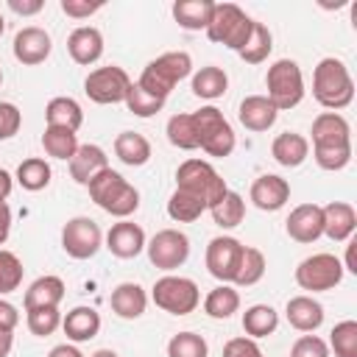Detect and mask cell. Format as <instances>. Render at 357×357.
Listing matches in <instances>:
<instances>
[{
  "mask_svg": "<svg viewBox=\"0 0 357 357\" xmlns=\"http://www.w3.org/2000/svg\"><path fill=\"white\" fill-rule=\"evenodd\" d=\"M312 95L329 112L346 109L354 100V81H351L349 67L335 56L321 59L312 73Z\"/></svg>",
  "mask_w": 357,
  "mask_h": 357,
  "instance_id": "obj_1",
  "label": "cell"
},
{
  "mask_svg": "<svg viewBox=\"0 0 357 357\" xmlns=\"http://www.w3.org/2000/svg\"><path fill=\"white\" fill-rule=\"evenodd\" d=\"M86 190H89V198L103 209V212H109V215H114V218H128V215H134L137 212V206H139V192H137V187L134 184H128L117 170H112V167H106V170H100L89 184H86Z\"/></svg>",
  "mask_w": 357,
  "mask_h": 357,
  "instance_id": "obj_2",
  "label": "cell"
},
{
  "mask_svg": "<svg viewBox=\"0 0 357 357\" xmlns=\"http://www.w3.org/2000/svg\"><path fill=\"white\" fill-rule=\"evenodd\" d=\"M192 73V59H190V53H184V50H170V53H162L159 59H153V61H148V67L142 70V75H139V86L148 92V95H153V98H159V100H167V95L173 92V86L181 81V78H187Z\"/></svg>",
  "mask_w": 357,
  "mask_h": 357,
  "instance_id": "obj_3",
  "label": "cell"
},
{
  "mask_svg": "<svg viewBox=\"0 0 357 357\" xmlns=\"http://www.w3.org/2000/svg\"><path fill=\"white\" fill-rule=\"evenodd\" d=\"M176 190L198 195L206 204V209L215 206L229 192V187L220 178V173L209 162H204V159H184L178 165V170H176Z\"/></svg>",
  "mask_w": 357,
  "mask_h": 357,
  "instance_id": "obj_4",
  "label": "cell"
},
{
  "mask_svg": "<svg viewBox=\"0 0 357 357\" xmlns=\"http://www.w3.org/2000/svg\"><path fill=\"white\" fill-rule=\"evenodd\" d=\"M251 28H254V20L234 3H215V11H212V20L206 25V36L218 45H226L231 50H243L248 36H251Z\"/></svg>",
  "mask_w": 357,
  "mask_h": 357,
  "instance_id": "obj_5",
  "label": "cell"
},
{
  "mask_svg": "<svg viewBox=\"0 0 357 357\" xmlns=\"http://www.w3.org/2000/svg\"><path fill=\"white\" fill-rule=\"evenodd\" d=\"M265 86H268V100L273 103L276 112H287L293 106L301 103L304 98V75L301 67L293 59H279L268 67L265 75Z\"/></svg>",
  "mask_w": 357,
  "mask_h": 357,
  "instance_id": "obj_6",
  "label": "cell"
},
{
  "mask_svg": "<svg viewBox=\"0 0 357 357\" xmlns=\"http://www.w3.org/2000/svg\"><path fill=\"white\" fill-rule=\"evenodd\" d=\"M192 120H195V131H198V148L206 151L209 156H229L237 145V137H234V128L229 126V120L223 117L220 109L215 106H204L198 112H192Z\"/></svg>",
  "mask_w": 357,
  "mask_h": 357,
  "instance_id": "obj_7",
  "label": "cell"
},
{
  "mask_svg": "<svg viewBox=\"0 0 357 357\" xmlns=\"http://www.w3.org/2000/svg\"><path fill=\"white\" fill-rule=\"evenodd\" d=\"M151 296H153V304L170 315H190L201 304L198 284L187 276H173V273L156 279Z\"/></svg>",
  "mask_w": 357,
  "mask_h": 357,
  "instance_id": "obj_8",
  "label": "cell"
},
{
  "mask_svg": "<svg viewBox=\"0 0 357 357\" xmlns=\"http://www.w3.org/2000/svg\"><path fill=\"white\" fill-rule=\"evenodd\" d=\"M343 279V262L335 254H312L307 259L298 262L296 268V282L301 290H312V293H324L337 287Z\"/></svg>",
  "mask_w": 357,
  "mask_h": 357,
  "instance_id": "obj_9",
  "label": "cell"
},
{
  "mask_svg": "<svg viewBox=\"0 0 357 357\" xmlns=\"http://www.w3.org/2000/svg\"><path fill=\"white\" fill-rule=\"evenodd\" d=\"M131 86V78L123 67L117 64H109V67H98L92 70L86 78H84V92L89 100L100 103V106H109V103H123L126 100V92Z\"/></svg>",
  "mask_w": 357,
  "mask_h": 357,
  "instance_id": "obj_10",
  "label": "cell"
},
{
  "mask_svg": "<svg viewBox=\"0 0 357 357\" xmlns=\"http://www.w3.org/2000/svg\"><path fill=\"white\" fill-rule=\"evenodd\" d=\"M145 251L151 265H156L159 271H176L190 257V237L178 229H162L145 243Z\"/></svg>",
  "mask_w": 357,
  "mask_h": 357,
  "instance_id": "obj_11",
  "label": "cell"
},
{
  "mask_svg": "<svg viewBox=\"0 0 357 357\" xmlns=\"http://www.w3.org/2000/svg\"><path fill=\"white\" fill-rule=\"evenodd\" d=\"M103 245V231L92 218H73L64 223L61 229V248L73 257V259H89L98 254V248Z\"/></svg>",
  "mask_w": 357,
  "mask_h": 357,
  "instance_id": "obj_12",
  "label": "cell"
},
{
  "mask_svg": "<svg viewBox=\"0 0 357 357\" xmlns=\"http://www.w3.org/2000/svg\"><path fill=\"white\" fill-rule=\"evenodd\" d=\"M240 257H243V243L237 237L220 234L212 237L206 245V271L223 282V284H234L237 268H240Z\"/></svg>",
  "mask_w": 357,
  "mask_h": 357,
  "instance_id": "obj_13",
  "label": "cell"
},
{
  "mask_svg": "<svg viewBox=\"0 0 357 357\" xmlns=\"http://www.w3.org/2000/svg\"><path fill=\"white\" fill-rule=\"evenodd\" d=\"M312 148H351V126L337 112H324L312 120Z\"/></svg>",
  "mask_w": 357,
  "mask_h": 357,
  "instance_id": "obj_14",
  "label": "cell"
},
{
  "mask_svg": "<svg viewBox=\"0 0 357 357\" xmlns=\"http://www.w3.org/2000/svg\"><path fill=\"white\" fill-rule=\"evenodd\" d=\"M53 50V42H50V33L45 28H36V25H28L22 31H17L14 36V59L20 64H42Z\"/></svg>",
  "mask_w": 357,
  "mask_h": 357,
  "instance_id": "obj_15",
  "label": "cell"
},
{
  "mask_svg": "<svg viewBox=\"0 0 357 357\" xmlns=\"http://www.w3.org/2000/svg\"><path fill=\"white\" fill-rule=\"evenodd\" d=\"M248 195H251V201H254L257 209H262V212H276V209H282V206L287 204V198H290V184H287V178H282V176H276V173H262L259 178H254Z\"/></svg>",
  "mask_w": 357,
  "mask_h": 357,
  "instance_id": "obj_16",
  "label": "cell"
},
{
  "mask_svg": "<svg viewBox=\"0 0 357 357\" xmlns=\"http://www.w3.org/2000/svg\"><path fill=\"white\" fill-rule=\"evenodd\" d=\"M287 234L296 243H315L324 234V215L318 204H298L287 215Z\"/></svg>",
  "mask_w": 357,
  "mask_h": 357,
  "instance_id": "obj_17",
  "label": "cell"
},
{
  "mask_svg": "<svg viewBox=\"0 0 357 357\" xmlns=\"http://www.w3.org/2000/svg\"><path fill=\"white\" fill-rule=\"evenodd\" d=\"M145 231L139 223H131V220H120L114 223L109 231H106V248L120 257V259H134L142 248H145Z\"/></svg>",
  "mask_w": 357,
  "mask_h": 357,
  "instance_id": "obj_18",
  "label": "cell"
},
{
  "mask_svg": "<svg viewBox=\"0 0 357 357\" xmlns=\"http://www.w3.org/2000/svg\"><path fill=\"white\" fill-rule=\"evenodd\" d=\"M324 215V234L335 243H346L351 240L354 229H357V212L351 204L346 201H329L326 206H321Z\"/></svg>",
  "mask_w": 357,
  "mask_h": 357,
  "instance_id": "obj_19",
  "label": "cell"
},
{
  "mask_svg": "<svg viewBox=\"0 0 357 357\" xmlns=\"http://www.w3.org/2000/svg\"><path fill=\"white\" fill-rule=\"evenodd\" d=\"M67 50L75 64L89 67L103 56V33L92 25H81L67 36Z\"/></svg>",
  "mask_w": 357,
  "mask_h": 357,
  "instance_id": "obj_20",
  "label": "cell"
},
{
  "mask_svg": "<svg viewBox=\"0 0 357 357\" xmlns=\"http://www.w3.org/2000/svg\"><path fill=\"white\" fill-rule=\"evenodd\" d=\"M109 167V156H106V151L100 148V145H78V151H75V156L70 159V176L78 181V184H89L100 170H106Z\"/></svg>",
  "mask_w": 357,
  "mask_h": 357,
  "instance_id": "obj_21",
  "label": "cell"
},
{
  "mask_svg": "<svg viewBox=\"0 0 357 357\" xmlns=\"http://www.w3.org/2000/svg\"><path fill=\"white\" fill-rule=\"evenodd\" d=\"M109 304H112V312H114L117 318L134 321V318H139V315L145 312L148 296H145V290H142L137 282H123V284H117V287L112 290Z\"/></svg>",
  "mask_w": 357,
  "mask_h": 357,
  "instance_id": "obj_22",
  "label": "cell"
},
{
  "mask_svg": "<svg viewBox=\"0 0 357 357\" xmlns=\"http://www.w3.org/2000/svg\"><path fill=\"white\" fill-rule=\"evenodd\" d=\"M276 109L265 95H248L240 100L237 109V120L248 128V131H268L276 123Z\"/></svg>",
  "mask_w": 357,
  "mask_h": 357,
  "instance_id": "obj_23",
  "label": "cell"
},
{
  "mask_svg": "<svg viewBox=\"0 0 357 357\" xmlns=\"http://www.w3.org/2000/svg\"><path fill=\"white\" fill-rule=\"evenodd\" d=\"M284 315L298 332H315L324 324V307L312 296H293L284 307Z\"/></svg>",
  "mask_w": 357,
  "mask_h": 357,
  "instance_id": "obj_24",
  "label": "cell"
},
{
  "mask_svg": "<svg viewBox=\"0 0 357 357\" xmlns=\"http://www.w3.org/2000/svg\"><path fill=\"white\" fill-rule=\"evenodd\" d=\"M61 329H64L67 340H73V343L92 340L100 332V315L92 307H75L61 318Z\"/></svg>",
  "mask_w": 357,
  "mask_h": 357,
  "instance_id": "obj_25",
  "label": "cell"
},
{
  "mask_svg": "<svg viewBox=\"0 0 357 357\" xmlns=\"http://www.w3.org/2000/svg\"><path fill=\"white\" fill-rule=\"evenodd\" d=\"M271 156L282 165V167H298L307 156H310V142L304 134L296 131H284L271 142Z\"/></svg>",
  "mask_w": 357,
  "mask_h": 357,
  "instance_id": "obj_26",
  "label": "cell"
},
{
  "mask_svg": "<svg viewBox=\"0 0 357 357\" xmlns=\"http://www.w3.org/2000/svg\"><path fill=\"white\" fill-rule=\"evenodd\" d=\"M61 298H64V282L59 276H39L25 290L22 304H25V312H28V310H42V307H59Z\"/></svg>",
  "mask_w": 357,
  "mask_h": 357,
  "instance_id": "obj_27",
  "label": "cell"
},
{
  "mask_svg": "<svg viewBox=\"0 0 357 357\" xmlns=\"http://www.w3.org/2000/svg\"><path fill=\"white\" fill-rule=\"evenodd\" d=\"M45 120L47 126L53 128H67V131H78L81 123H84V112H81V103L67 98V95H59L53 98L47 106H45Z\"/></svg>",
  "mask_w": 357,
  "mask_h": 357,
  "instance_id": "obj_28",
  "label": "cell"
},
{
  "mask_svg": "<svg viewBox=\"0 0 357 357\" xmlns=\"http://www.w3.org/2000/svg\"><path fill=\"white\" fill-rule=\"evenodd\" d=\"M215 3L212 0H176L173 3V20L187 31H206L212 20Z\"/></svg>",
  "mask_w": 357,
  "mask_h": 357,
  "instance_id": "obj_29",
  "label": "cell"
},
{
  "mask_svg": "<svg viewBox=\"0 0 357 357\" xmlns=\"http://www.w3.org/2000/svg\"><path fill=\"white\" fill-rule=\"evenodd\" d=\"M114 153L128 167H142L151 159V142L137 131H120L114 139Z\"/></svg>",
  "mask_w": 357,
  "mask_h": 357,
  "instance_id": "obj_30",
  "label": "cell"
},
{
  "mask_svg": "<svg viewBox=\"0 0 357 357\" xmlns=\"http://www.w3.org/2000/svg\"><path fill=\"white\" fill-rule=\"evenodd\" d=\"M237 310H240V293H237L231 284H218V287L209 290L206 298H204V312H206L209 318L226 321V318H231Z\"/></svg>",
  "mask_w": 357,
  "mask_h": 357,
  "instance_id": "obj_31",
  "label": "cell"
},
{
  "mask_svg": "<svg viewBox=\"0 0 357 357\" xmlns=\"http://www.w3.org/2000/svg\"><path fill=\"white\" fill-rule=\"evenodd\" d=\"M279 326V312L271 304H254L243 312V329L248 337H268Z\"/></svg>",
  "mask_w": 357,
  "mask_h": 357,
  "instance_id": "obj_32",
  "label": "cell"
},
{
  "mask_svg": "<svg viewBox=\"0 0 357 357\" xmlns=\"http://www.w3.org/2000/svg\"><path fill=\"white\" fill-rule=\"evenodd\" d=\"M42 148H45L47 156L70 162V159L75 156V151H78V134H75V131H67V128H53V126H47L45 134H42Z\"/></svg>",
  "mask_w": 357,
  "mask_h": 357,
  "instance_id": "obj_33",
  "label": "cell"
},
{
  "mask_svg": "<svg viewBox=\"0 0 357 357\" xmlns=\"http://www.w3.org/2000/svg\"><path fill=\"white\" fill-rule=\"evenodd\" d=\"M50 176H53V170H50V165H47L42 156L22 159L20 167H17V181H20V187L28 190V192L45 190V187L50 184Z\"/></svg>",
  "mask_w": 357,
  "mask_h": 357,
  "instance_id": "obj_34",
  "label": "cell"
},
{
  "mask_svg": "<svg viewBox=\"0 0 357 357\" xmlns=\"http://www.w3.org/2000/svg\"><path fill=\"white\" fill-rule=\"evenodd\" d=\"M209 215H212V220H215L220 229H234V226H240L243 218H245V201H243L240 192L229 190L215 206H209Z\"/></svg>",
  "mask_w": 357,
  "mask_h": 357,
  "instance_id": "obj_35",
  "label": "cell"
},
{
  "mask_svg": "<svg viewBox=\"0 0 357 357\" xmlns=\"http://www.w3.org/2000/svg\"><path fill=\"white\" fill-rule=\"evenodd\" d=\"M226 86H229V75L215 64H206L192 75V92L198 98L215 100V98H220L226 92Z\"/></svg>",
  "mask_w": 357,
  "mask_h": 357,
  "instance_id": "obj_36",
  "label": "cell"
},
{
  "mask_svg": "<svg viewBox=\"0 0 357 357\" xmlns=\"http://www.w3.org/2000/svg\"><path fill=\"white\" fill-rule=\"evenodd\" d=\"M206 212V204L192 195V192H184V190H176L167 201V215L176 220V223H192L198 220L201 215Z\"/></svg>",
  "mask_w": 357,
  "mask_h": 357,
  "instance_id": "obj_37",
  "label": "cell"
},
{
  "mask_svg": "<svg viewBox=\"0 0 357 357\" xmlns=\"http://www.w3.org/2000/svg\"><path fill=\"white\" fill-rule=\"evenodd\" d=\"M265 254L254 245H243V257H240V268H237V276H234V284L237 287H251L257 284L262 276H265Z\"/></svg>",
  "mask_w": 357,
  "mask_h": 357,
  "instance_id": "obj_38",
  "label": "cell"
},
{
  "mask_svg": "<svg viewBox=\"0 0 357 357\" xmlns=\"http://www.w3.org/2000/svg\"><path fill=\"white\" fill-rule=\"evenodd\" d=\"M167 139L170 145L181 148V151H195L198 148V131H195V120H192V112H181V114H173L167 120Z\"/></svg>",
  "mask_w": 357,
  "mask_h": 357,
  "instance_id": "obj_39",
  "label": "cell"
},
{
  "mask_svg": "<svg viewBox=\"0 0 357 357\" xmlns=\"http://www.w3.org/2000/svg\"><path fill=\"white\" fill-rule=\"evenodd\" d=\"M271 50H273V36H271L268 25H262V22L254 20L251 36H248L245 47L240 50V59L248 61V64H262V61L271 56Z\"/></svg>",
  "mask_w": 357,
  "mask_h": 357,
  "instance_id": "obj_40",
  "label": "cell"
},
{
  "mask_svg": "<svg viewBox=\"0 0 357 357\" xmlns=\"http://www.w3.org/2000/svg\"><path fill=\"white\" fill-rule=\"evenodd\" d=\"M167 357H209V346L195 332H178L167 343Z\"/></svg>",
  "mask_w": 357,
  "mask_h": 357,
  "instance_id": "obj_41",
  "label": "cell"
},
{
  "mask_svg": "<svg viewBox=\"0 0 357 357\" xmlns=\"http://www.w3.org/2000/svg\"><path fill=\"white\" fill-rule=\"evenodd\" d=\"M329 346L335 351V357H357V321H340L332 329Z\"/></svg>",
  "mask_w": 357,
  "mask_h": 357,
  "instance_id": "obj_42",
  "label": "cell"
},
{
  "mask_svg": "<svg viewBox=\"0 0 357 357\" xmlns=\"http://www.w3.org/2000/svg\"><path fill=\"white\" fill-rule=\"evenodd\" d=\"M126 106H128V112L131 114H137V117H153L156 112H162V106H165V100H159V98H153V95H148L139 84H134L131 81V86H128V92H126V100H123Z\"/></svg>",
  "mask_w": 357,
  "mask_h": 357,
  "instance_id": "obj_43",
  "label": "cell"
},
{
  "mask_svg": "<svg viewBox=\"0 0 357 357\" xmlns=\"http://www.w3.org/2000/svg\"><path fill=\"white\" fill-rule=\"evenodd\" d=\"M22 262L14 251H6L0 248V296L6 293H14L20 284H22Z\"/></svg>",
  "mask_w": 357,
  "mask_h": 357,
  "instance_id": "obj_44",
  "label": "cell"
},
{
  "mask_svg": "<svg viewBox=\"0 0 357 357\" xmlns=\"http://www.w3.org/2000/svg\"><path fill=\"white\" fill-rule=\"evenodd\" d=\"M61 326V312L59 307H42V310H28V329L36 337H47Z\"/></svg>",
  "mask_w": 357,
  "mask_h": 357,
  "instance_id": "obj_45",
  "label": "cell"
},
{
  "mask_svg": "<svg viewBox=\"0 0 357 357\" xmlns=\"http://www.w3.org/2000/svg\"><path fill=\"white\" fill-rule=\"evenodd\" d=\"M312 156L321 170H343L351 162V148H312Z\"/></svg>",
  "mask_w": 357,
  "mask_h": 357,
  "instance_id": "obj_46",
  "label": "cell"
},
{
  "mask_svg": "<svg viewBox=\"0 0 357 357\" xmlns=\"http://www.w3.org/2000/svg\"><path fill=\"white\" fill-rule=\"evenodd\" d=\"M290 357H329V346L318 335H301L293 343Z\"/></svg>",
  "mask_w": 357,
  "mask_h": 357,
  "instance_id": "obj_47",
  "label": "cell"
},
{
  "mask_svg": "<svg viewBox=\"0 0 357 357\" xmlns=\"http://www.w3.org/2000/svg\"><path fill=\"white\" fill-rule=\"evenodd\" d=\"M22 126V112L8 103V100H0V142L3 139H11Z\"/></svg>",
  "mask_w": 357,
  "mask_h": 357,
  "instance_id": "obj_48",
  "label": "cell"
},
{
  "mask_svg": "<svg viewBox=\"0 0 357 357\" xmlns=\"http://www.w3.org/2000/svg\"><path fill=\"white\" fill-rule=\"evenodd\" d=\"M223 357H262V349L254 337H231L223 346Z\"/></svg>",
  "mask_w": 357,
  "mask_h": 357,
  "instance_id": "obj_49",
  "label": "cell"
},
{
  "mask_svg": "<svg viewBox=\"0 0 357 357\" xmlns=\"http://www.w3.org/2000/svg\"><path fill=\"white\" fill-rule=\"evenodd\" d=\"M103 8V0H61V11L73 20H84V17H92L95 11Z\"/></svg>",
  "mask_w": 357,
  "mask_h": 357,
  "instance_id": "obj_50",
  "label": "cell"
},
{
  "mask_svg": "<svg viewBox=\"0 0 357 357\" xmlns=\"http://www.w3.org/2000/svg\"><path fill=\"white\" fill-rule=\"evenodd\" d=\"M20 324V312L11 301L0 298V332H14V326Z\"/></svg>",
  "mask_w": 357,
  "mask_h": 357,
  "instance_id": "obj_51",
  "label": "cell"
},
{
  "mask_svg": "<svg viewBox=\"0 0 357 357\" xmlns=\"http://www.w3.org/2000/svg\"><path fill=\"white\" fill-rule=\"evenodd\" d=\"M8 8L14 14H22V17H33L45 8V0H8Z\"/></svg>",
  "mask_w": 357,
  "mask_h": 357,
  "instance_id": "obj_52",
  "label": "cell"
},
{
  "mask_svg": "<svg viewBox=\"0 0 357 357\" xmlns=\"http://www.w3.org/2000/svg\"><path fill=\"white\" fill-rule=\"evenodd\" d=\"M8 231H11V209L6 201H0V245L8 240Z\"/></svg>",
  "mask_w": 357,
  "mask_h": 357,
  "instance_id": "obj_53",
  "label": "cell"
},
{
  "mask_svg": "<svg viewBox=\"0 0 357 357\" xmlns=\"http://www.w3.org/2000/svg\"><path fill=\"white\" fill-rule=\"evenodd\" d=\"M47 357H84V354H81V349L73 346V343H59V346L50 349Z\"/></svg>",
  "mask_w": 357,
  "mask_h": 357,
  "instance_id": "obj_54",
  "label": "cell"
},
{
  "mask_svg": "<svg viewBox=\"0 0 357 357\" xmlns=\"http://www.w3.org/2000/svg\"><path fill=\"white\" fill-rule=\"evenodd\" d=\"M11 187H14V178H11V173L0 167V201H6V198L11 195Z\"/></svg>",
  "mask_w": 357,
  "mask_h": 357,
  "instance_id": "obj_55",
  "label": "cell"
},
{
  "mask_svg": "<svg viewBox=\"0 0 357 357\" xmlns=\"http://www.w3.org/2000/svg\"><path fill=\"white\" fill-rule=\"evenodd\" d=\"M354 245H357V240H349V245H346V265H343V271H351V273H357V262H354Z\"/></svg>",
  "mask_w": 357,
  "mask_h": 357,
  "instance_id": "obj_56",
  "label": "cell"
},
{
  "mask_svg": "<svg viewBox=\"0 0 357 357\" xmlns=\"http://www.w3.org/2000/svg\"><path fill=\"white\" fill-rule=\"evenodd\" d=\"M11 343H14L11 332H0V357H8V351H11Z\"/></svg>",
  "mask_w": 357,
  "mask_h": 357,
  "instance_id": "obj_57",
  "label": "cell"
},
{
  "mask_svg": "<svg viewBox=\"0 0 357 357\" xmlns=\"http://www.w3.org/2000/svg\"><path fill=\"white\" fill-rule=\"evenodd\" d=\"M89 357H120L117 351H112V349H98L95 354H89Z\"/></svg>",
  "mask_w": 357,
  "mask_h": 357,
  "instance_id": "obj_58",
  "label": "cell"
},
{
  "mask_svg": "<svg viewBox=\"0 0 357 357\" xmlns=\"http://www.w3.org/2000/svg\"><path fill=\"white\" fill-rule=\"evenodd\" d=\"M3 31H6V20H3V14H0V36H3Z\"/></svg>",
  "mask_w": 357,
  "mask_h": 357,
  "instance_id": "obj_59",
  "label": "cell"
},
{
  "mask_svg": "<svg viewBox=\"0 0 357 357\" xmlns=\"http://www.w3.org/2000/svg\"><path fill=\"white\" fill-rule=\"evenodd\" d=\"M0 84H3V73H0Z\"/></svg>",
  "mask_w": 357,
  "mask_h": 357,
  "instance_id": "obj_60",
  "label": "cell"
}]
</instances>
